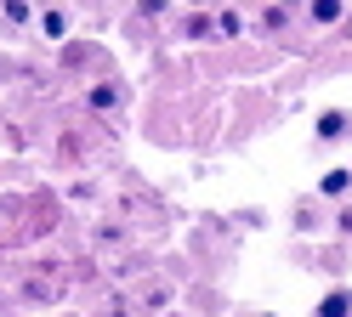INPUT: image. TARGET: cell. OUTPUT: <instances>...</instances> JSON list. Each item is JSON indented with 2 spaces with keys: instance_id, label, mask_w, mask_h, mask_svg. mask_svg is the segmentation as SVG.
I'll list each match as a JSON object with an SVG mask.
<instances>
[{
  "instance_id": "cell-6",
  "label": "cell",
  "mask_w": 352,
  "mask_h": 317,
  "mask_svg": "<svg viewBox=\"0 0 352 317\" xmlns=\"http://www.w3.org/2000/svg\"><path fill=\"white\" fill-rule=\"evenodd\" d=\"M85 102H91L97 113H114V108H120V85L102 80V85H91V97H85Z\"/></svg>"
},
{
  "instance_id": "cell-12",
  "label": "cell",
  "mask_w": 352,
  "mask_h": 317,
  "mask_svg": "<svg viewBox=\"0 0 352 317\" xmlns=\"http://www.w3.org/2000/svg\"><path fill=\"white\" fill-rule=\"evenodd\" d=\"M188 6H205V0H188Z\"/></svg>"
},
{
  "instance_id": "cell-11",
  "label": "cell",
  "mask_w": 352,
  "mask_h": 317,
  "mask_svg": "<svg viewBox=\"0 0 352 317\" xmlns=\"http://www.w3.org/2000/svg\"><path fill=\"white\" fill-rule=\"evenodd\" d=\"M278 6H307V0H278Z\"/></svg>"
},
{
  "instance_id": "cell-9",
  "label": "cell",
  "mask_w": 352,
  "mask_h": 317,
  "mask_svg": "<svg viewBox=\"0 0 352 317\" xmlns=\"http://www.w3.org/2000/svg\"><path fill=\"white\" fill-rule=\"evenodd\" d=\"M216 34H222V40H239V34H245V17H239V12H216Z\"/></svg>"
},
{
  "instance_id": "cell-2",
  "label": "cell",
  "mask_w": 352,
  "mask_h": 317,
  "mask_svg": "<svg viewBox=\"0 0 352 317\" xmlns=\"http://www.w3.org/2000/svg\"><path fill=\"white\" fill-rule=\"evenodd\" d=\"M313 130H318V142H341V136L352 130V119H346V113H341V108H324Z\"/></svg>"
},
{
  "instance_id": "cell-7",
  "label": "cell",
  "mask_w": 352,
  "mask_h": 317,
  "mask_svg": "<svg viewBox=\"0 0 352 317\" xmlns=\"http://www.w3.org/2000/svg\"><path fill=\"white\" fill-rule=\"evenodd\" d=\"M341 0H307V17H313V23H341Z\"/></svg>"
},
{
  "instance_id": "cell-10",
  "label": "cell",
  "mask_w": 352,
  "mask_h": 317,
  "mask_svg": "<svg viewBox=\"0 0 352 317\" xmlns=\"http://www.w3.org/2000/svg\"><path fill=\"white\" fill-rule=\"evenodd\" d=\"M0 12H6V23H29V0H0Z\"/></svg>"
},
{
  "instance_id": "cell-8",
  "label": "cell",
  "mask_w": 352,
  "mask_h": 317,
  "mask_svg": "<svg viewBox=\"0 0 352 317\" xmlns=\"http://www.w3.org/2000/svg\"><path fill=\"white\" fill-rule=\"evenodd\" d=\"M346 187H352V170H329V176L318 181V193H324V198H346Z\"/></svg>"
},
{
  "instance_id": "cell-3",
  "label": "cell",
  "mask_w": 352,
  "mask_h": 317,
  "mask_svg": "<svg viewBox=\"0 0 352 317\" xmlns=\"http://www.w3.org/2000/svg\"><path fill=\"white\" fill-rule=\"evenodd\" d=\"M313 317H352V289H329L313 306Z\"/></svg>"
},
{
  "instance_id": "cell-13",
  "label": "cell",
  "mask_w": 352,
  "mask_h": 317,
  "mask_svg": "<svg viewBox=\"0 0 352 317\" xmlns=\"http://www.w3.org/2000/svg\"><path fill=\"white\" fill-rule=\"evenodd\" d=\"M63 317H69V312H63Z\"/></svg>"
},
{
  "instance_id": "cell-4",
  "label": "cell",
  "mask_w": 352,
  "mask_h": 317,
  "mask_svg": "<svg viewBox=\"0 0 352 317\" xmlns=\"http://www.w3.org/2000/svg\"><path fill=\"white\" fill-rule=\"evenodd\" d=\"M284 23H290V6H278V0H273V6H261V17H256V29H261V34H278Z\"/></svg>"
},
{
  "instance_id": "cell-5",
  "label": "cell",
  "mask_w": 352,
  "mask_h": 317,
  "mask_svg": "<svg viewBox=\"0 0 352 317\" xmlns=\"http://www.w3.org/2000/svg\"><path fill=\"white\" fill-rule=\"evenodd\" d=\"M182 34H188V40H210V34H216V17H210V12H188Z\"/></svg>"
},
{
  "instance_id": "cell-1",
  "label": "cell",
  "mask_w": 352,
  "mask_h": 317,
  "mask_svg": "<svg viewBox=\"0 0 352 317\" xmlns=\"http://www.w3.org/2000/svg\"><path fill=\"white\" fill-rule=\"evenodd\" d=\"M34 29L46 34L52 45H63V40H69V12H63V6H46V12L34 17Z\"/></svg>"
}]
</instances>
